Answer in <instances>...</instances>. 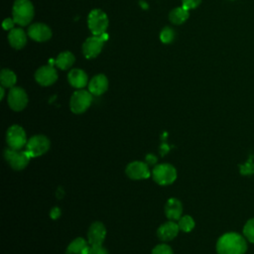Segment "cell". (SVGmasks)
I'll return each mask as SVG.
<instances>
[{
    "label": "cell",
    "mask_w": 254,
    "mask_h": 254,
    "mask_svg": "<svg viewBox=\"0 0 254 254\" xmlns=\"http://www.w3.org/2000/svg\"><path fill=\"white\" fill-rule=\"evenodd\" d=\"M217 254H245L247 240L237 232H226L216 242Z\"/></svg>",
    "instance_id": "obj_1"
},
{
    "label": "cell",
    "mask_w": 254,
    "mask_h": 254,
    "mask_svg": "<svg viewBox=\"0 0 254 254\" xmlns=\"http://www.w3.org/2000/svg\"><path fill=\"white\" fill-rule=\"evenodd\" d=\"M34 6L30 0H15L12 7V18L20 27L28 26L34 18Z\"/></svg>",
    "instance_id": "obj_2"
},
{
    "label": "cell",
    "mask_w": 254,
    "mask_h": 254,
    "mask_svg": "<svg viewBox=\"0 0 254 254\" xmlns=\"http://www.w3.org/2000/svg\"><path fill=\"white\" fill-rule=\"evenodd\" d=\"M109 19L107 14L98 8L92 9L87 16V27L92 35L101 36L106 33Z\"/></svg>",
    "instance_id": "obj_3"
},
{
    "label": "cell",
    "mask_w": 254,
    "mask_h": 254,
    "mask_svg": "<svg viewBox=\"0 0 254 254\" xmlns=\"http://www.w3.org/2000/svg\"><path fill=\"white\" fill-rule=\"evenodd\" d=\"M152 178L158 185L168 186L176 181L177 170L171 164H159L152 170Z\"/></svg>",
    "instance_id": "obj_4"
},
{
    "label": "cell",
    "mask_w": 254,
    "mask_h": 254,
    "mask_svg": "<svg viewBox=\"0 0 254 254\" xmlns=\"http://www.w3.org/2000/svg\"><path fill=\"white\" fill-rule=\"evenodd\" d=\"M92 94L85 89L75 90L69 99V109L74 114L85 112L92 102Z\"/></svg>",
    "instance_id": "obj_5"
},
{
    "label": "cell",
    "mask_w": 254,
    "mask_h": 254,
    "mask_svg": "<svg viewBox=\"0 0 254 254\" xmlns=\"http://www.w3.org/2000/svg\"><path fill=\"white\" fill-rule=\"evenodd\" d=\"M107 36L106 33L101 36H90L85 39V41L82 44V54L85 59L92 60L95 59L102 51L104 42L106 41Z\"/></svg>",
    "instance_id": "obj_6"
},
{
    "label": "cell",
    "mask_w": 254,
    "mask_h": 254,
    "mask_svg": "<svg viewBox=\"0 0 254 254\" xmlns=\"http://www.w3.org/2000/svg\"><path fill=\"white\" fill-rule=\"evenodd\" d=\"M4 158L10 167L15 171L24 170L31 160L30 156L25 150H14L9 147L4 150Z\"/></svg>",
    "instance_id": "obj_7"
},
{
    "label": "cell",
    "mask_w": 254,
    "mask_h": 254,
    "mask_svg": "<svg viewBox=\"0 0 254 254\" xmlns=\"http://www.w3.org/2000/svg\"><path fill=\"white\" fill-rule=\"evenodd\" d=\"M25 147V151L31 159L37 158L50 149V140L45 135H34L27 141Z\"/></svg>",
    "instance_id": "obj_8"
},
{
    "label": "cell",
    "mask_w": 254,
    "mask_h": 254,
    "mask_svg": "<svg viewBox=\"0 0 254 254\" xmlns=\"http://www.w3.org/2000/svg\"><path fill=\"white\" fill-rule=\"evenodd\" d=\"M27 136L25 130L19 125H12L7 129L6 142L9 148L14 150H22L27 144Z\"/></svg>",
    "instance_id": "obj_9"
},
{
    "label": "cell",
    "mask_w": 254,
    "mask_h": 254,
    "mask_svg": "<svg viewBox=\"0 0 254 254\" xmlns=\"http://www.w3.org/2000/svg\"><path fill=\"white\" fill-rule=\"evenodd\" d=\"M7 101L12 110L22 111L28 104V95L22 87L14 86L8 92Z\"/></svg>",
    "instance_id": "obj_10"
},
{
    "label": "cell",
    "mask_w": 254,
    "mask_h": 254,
    "mask_svg": "<svg viewBox=\"0 0 254 254\" xmlns=\"http://www.w3.org/2000/svg\"><path fill=\"white\" fill-rule=\"evenodd\" d=\"M35 80L42 86H50L58 79V72L52 64L40 66L35 71Z\"/></svg>",
    "instance_id": "obj_11"
},
{
    "label": "cell",
    "mask_w": 254,
    "mask_h": 254,
    "mask_svg": "<svg viewBox=\"0 0 254 254\" xmlns=\"http://www.w3.org/2000/svg\"><path fill=\"white\" fill-rule=\"evenodd\" d=\"M27 34L33 41L38 43L49 41L53 35L51 28L44 23H34L30 25Z\"/></svg>",
    "instance_id": "obj_12"
},
{
    "label": "cell",
    "mask_w": 254,
    "mask_h": 254,
    "mask_svg": "<svg viewBox=\"0 0 254 254\" xmlns=\"http://www.w3.org/2000/svg\"><path fill=\"white\" fill-rule=\"evenodd\" d=\"M126 175L131 180H144L148 179L151 175L149 165L146 162L141 161H134L128 164L126 167Z\"/></svg>",
    "instance_id": "obj_13"
},
{
    "label": "cell",
    "mask_w": 254,
    "mask_h": 254,
    "mask_svg": "<svg viewBox=\"0 0 254 254\" xmlns=\"http://www.w3.org/2000/svg\"><path fill=\"white\" fill-rule=\"evenodd\" d=\"M106 236V228L103 223L99 221L93 222L87 231V241L89 245L102 244Z\"/></svg>",
    "instance_id": "obj_14"
},
{
    "label": "cell",
    "mask_w": 254,
    "mask_h": 254,
    "mask_svg": "<svg viewBox=\"0 0 254 254\" xmlns=\"http://www.w3.org/2000/svg\"><path fill=\"white\" fill-rule=\"evenodd\" d=\"M108 79L106 77V75L99 73L94 75L87 84L88 87V91L95 96H99L102 95L103 93L106 92V90L108 89Z\"/></svg>",
    "instance_id": "obj_15"
},
{
    "label": "cell",
    "mask_w": 254,
    "mask_h": 254,
    "mask_svg": "<svg viewBox=\"0 0 254 254\" xmlns=\"http://www.w3.org/2000/svg\"><path fill=\"white\" fill-rule=\"evenodd\" d=\"M67 80L75 89H83L88 84V76L81 68H71L67 73Z\"/></svg>",
    "instance_id": "obj_16"
},
{
    "label": "cell",
    "mask_w": 254,
    "mask_h": 254,
    "mask_svg": "<svg viewBox=\"0 0 254 254\" xmlns=\"http://www.w3.org/2000/svg\"><path fill=\"white\" fill-rule=\"evenodd\" d=\"M180 231L178 223L174 220H169L159 226L157 230V236L162 241H170L174 239Z\"/></svg>",
    "instance_id": "obj_17"
},
{
    "label": "cell",
    "mask_w": 254,
    "mask_h": 254,
    "mask_svg": "<svg viewBox=\"0 0 254 254\" xmlns=\"http://www.w3.org/2000/svg\"><path fill=\"white\" fill-rule=\"evenodd\" d=\"M183 213V204L182 202L175 197H171L167 200L165 204V214L169 220H179L182 217Z\"/></svg>",
    "instance_id": "obj_18"
},
{
    "label": "cell",
    "mask_w": 254,
    "mask_h": 254,
    "mask_svg": "<svg viewBox=\"0 0 254 254\" xmlns=\"http://www.w3.org/2000/svg\"><path fill=\"white\" fill-rule=\"evenodd\" d=\"M27 35L22 28H14L8 33V42L13 49L21 50L27 44Z\"/></svg>",
    "instance_id": "obj_19"
},
{
    "label": "cell",
    "mask_w": 254,
    "mask_h": 254,
    "mask_svg": "<svg viewBox=\"0 0 254 254\" xmlns=\"http://www.w3.org/2000/svg\"><path fill=\"white\" fill-rule=\"evenodd\" d=\"M89 248L88 241L82 237H77L68 244L64 254H89Z\"/></svg>",
    "instance_id": "obj_20"
},
{
    "label": "cell",
    "mask_w": 254,
    "mask_h": 254,
    "mask_svg": "<svg viewBox=\"0 0 254 254\" xmlns=\"http://www.w3.org/2000/svg\"><path fill=\"white\" fill-rule=\"evenodd\" d=\"M190 17V10L186 9L183 6L176 7L172 9L169 13V20L175 25L184 24Z\"/></svg>",
    "instance_id": "obj_21"
},
{
    "label": "cell",
    "mask_w": 254,
    "mask_h": 254,
    "mask_svg": "<svg viewBox=\"0 0 254 254\" xmlns=\"http://www.w3.org/2000/svg\"><path fill=\"white\" fill-rule=\"evenodd\" d=\"M75 62V58L73 56L72 53L68 52V51H64L62 52L58 55L57 59L55 60V64L56 65L64 70H66L68 68H70L72 66V64Z\"/></svg>",
    "instance_id": "obj_22"
},
{
    "label": "cell",
    "mask_w": 254,
    "mask_h": 254,
    "mask_svg": "<svg viewBox=\"0 0 254 254\" xmlns=\"http://www.w3.org/2000/svg\"><path fill=\"white\" fill-rule=\"evenodd\" d=\"M17 81V75L16 73L9 69V68H3L0 72V83L1 86L5 88H12L15 86Z\"/></svg>",
    "instance_id": "obj_23"
},
{
    "label": "cell",
    "mask_w": 254,
    "mask_h": 254,
    "mask_svg": "<svg viewBox=\"0 0 254 254\" xmlns=\"http://www.w3.org/2000/svg\"><path fill=\"white\" fill-rule=\"evenodd\" d=\"M178 225L180 230L184 232H190L194 228V220L191 216L190 215H184L178 220Z\"/></svg>",
    "instance_id": "obj_24"
},
{
    "label": "cell",
    "mask_w": 254,
    "mask_h": 254,
    "mask_svg": "<svg viewBox=\"0 0 254 254\" xmlns=\"http://www.w3.org/2000/svg\"><path fill=\"white\" fill-rule=\"evenodd\" d=\"M239 173L242 176H249L254 174V155H250L244 164L238 165Z\"/></svg>",
    "instance_id": "obj_25"
},
{
    "label": "cell",
    "mask_w": 254,
    "mask_h": 254,
    "mask_svg": "<svg viewBox=\"0 0 254 254\" xmlns=\"http://www.w3.org/2000/svg\"><path fill=\"white\" fill-rule=\"evenodd\" d=\"M243 236L247 241L254 244V217L248 219L243 226Z\"/></svg>",
    "instance_id": "obj_26"
},
{
    "label": "cell",
    "mask_w": 254,
    "mask_h": 254,
    "mask_svg": "<svg viewBox=\"0 0 254 254\" xmlns=\"http://www.w3.org/2000/svg\"><path fill=\"white\" fill-rule=\"evenodd\" d=\"M175 39V32L171 27H164L160 32V40L163 44H171Z\"/></svg>",
    "instance_id": "obj_27"
},
{
    "label": "cell",
    "mask_w": 254,
    "mask_h": 254,
    "mask_svg": "<svg viewBox=\"0 0 254 254\" xmlns=\"http://www.w3.org/2000/svg\"><path fill=\"white\" fill-rule=\"evenodd\" d=\"M151 254H174V253H173L172 248L169 245L162 243V244H158L157 246H155L154 249L152 250Z\"/></svg>",
    "instance_id": "obj_28"
},
{
    "label": "cell",
    "mask_w": 254,
    "mask_h": 254,
    "mask_svg": "<svg viewBox=\"0 0 254 254\" xmlns=\"http://www.w3.org/2000/svg\"><path fill=\"white\" fill-rule=\"evenodd\" d=\"M201 0H182V6L188 10H192L198 7Z\"/></svg>",
    "instance_id": "obj_29"
},
{
    "label": "cell",
    "mask_w": 254,
    "mask_h": 254,
    "mask_svg": "<svg viewBox=\"0 0 254 254\" xmlns=\"http://www.w3.org/2000/svg\"><path fill=\"white\" fill-rule=\"evenodd\" d=\"M89 254H108V251L102 244L99 245H90Z\"/></svg>",
    "instance_id": "obj_30"
},
{
    "label": "cell",
    "mask_w": 254,
    "mask_h": 254,
    "mask_svg": "<svg viewBox=\"0 0 254 254\" xmlns=\"http://www.w3.org/2000/svg\"><path fill=\"white\" fill-rule=\"evenodd\" d=\"M15 21L13 18H6L3 23H2V26H3V29L6 30V31H11L12 29H14L15 27Z\"/></svg>",
    "instance_id": "obj_31"
},
{
    "label": "cell",
    "mask_w": 254,
    "mask_h": 254,
    "mask_svg": "<svg viewBox=\"0 0 254 254\" xmlns=\"http://www.w3.org/2000/svg\"><path fill=\"white\" fill-rule=\"evenodd\" d=\"M50 216L53 218V219H58L60 216H61V209L59 207H53L51 212H50Z\"/></svg>",
    "instance_id": "obj_32"
},
{
    "label": "cell",
    "mask_w": 254,
    "mask_h": 254,
    "mask_svg": "<svg viewBox=\"0 0 254 254\" xmlns=\"http://www.w3.org/2000/svg\"><path fill=\"white\" fill-rule=\"evenodd\" d=\"M146 163L148 165H155L157 163V157L153 154H148L146 156Z\"/></svg>",
    "instance_id": "obj_33"
},
{
    "label": "cell",
    "mask_w": 254,
    "mask_h": 254,
    "mask_svg": "<svg viewBox=\"0 0 254 254\" xmlns=\"http://www.w3.org/2000/svg\"><path fill=\"white\" fill-rule=\"evenodd\" d=\"M5 87H3V86H1L0 87V92H1V95H0V99L2 100L3 98H4V94H5Z\"/></svg>",
    "instance_id": "obj_34"
},
{
    "label": "cell",
    "mask_w": 254,
    "mask_h": 254,
    "mask_svg": "<svg viewBox=\"0 0 254 254\" xmlns=\"http://www.w3.org/2000/svg\"><path fill=\"white\" fill-rule=\"evenodd\" d=\"M230 1H233V0H230Z\"/></svg>",
    "instance_id": "obj_35"
}]
</instances>
